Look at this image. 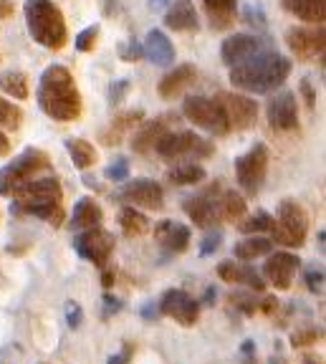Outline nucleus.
Returning a JSON list of instances; mask_svg holds the SVG:
<instances>
[{
    "instance_id": "864d4df0",
    "label": "nucleus",
    "mask_w": 326,
    "mask_h": 364,
    "mask_svg": "<svg viewBox=\"0 0 326 364\" xmlns=\"http://www.w3.org/2000/svg\"><path fill=\"white\" fill-rule=\"evenodd\" d=\"M273 309H278V301H276V299H266L263 301V311H273Z\"/></svg>"
},
{
    "instance_id": "a18cd8bd",
    "label": "nucleus",
    "mask_w": 326,
    "mask_h": 364,
    "mask_svg": "<svg viewBox=\"0 0 326 364\" xmlns=\"http://www.w3.org/2000/svg\"><path fill=\"white\" fill-rule=\"evenodd\" d=\"M316 339H321V331H316V329L296 331V334H293V344H296V347H306V344H314Z\"/></svg>"
},
{
    "instance_id": "e433bc0d",
    "label": "nucleus",
    "mask_w": 326,
    "mask_h": 364,
    "mask_svg": "<svg viewBox=\"0 0 326 364\" xmlns=\"http://www.w3.org/2000/svg\"><path fill=\"white\" fill-rule=\"evenodd\" d=\"M97 41H99V26H89V28H84L76 36V48H79L81 53H89V51H94Z\"/></svg>"
},
{
    "instance_id": "de8ad7c7",
    "label": "nucleus",
    "mask_w": 326,
    "mask_h": 364,
    "mask_svg": "<svg viewBox=\"0 0 326 364\" xmlns=\"http://www.w3.org/2000/svg\"><path fill=\"white\" fill-rule=\"evenodd\" d=\"M301 91L306 94V102H309V107H314V91H311L309 79H303V81H301Z\"/></svg>"
},
{
    "instance_id": "4c0bfd02",
    "label": "nucleus",
    "mask_w": 326,
    "mask_h": 364,
    "mask_svg": "<svg viewBox=\"0 0 326 364\" xmlns=\"http://www.w3.org/2000/svg\"><path fill=\"white\" fill-rule=\"evenodd\" d=\"M126 175H129V165H126L124 157H119L116 162H112V165L107 167V177H109V180L121 182V180H126Z\"/></svg>"
},
{
    "instance_id": "72a5a7b5",
    "label": "nucleus",
    "mask_w": 326,
    "mask_h": 364,
    "mask_svg": "<svg viewBox=\"0 0 326 364\" xmlns=\"http://www.w3.org/2000/svg\"><path fill=\"white\" fill-rule=\"evenodd\" d=\"M220 210H223V220H238L246 215V200L235 190H225L220 195Z\"/></svg>"
},
{
    "instance_id": "9b49d317",
    "label": "nucleus",
    "mask_w": 326,
    "mask_h": 364,
    "mask_svg": "<svg viewBox=\"0 0 326 364\" xmlns=\"http://www.w3.org/2000/svg\"><path fill=\"white\" fill-rule=\"evenodd\" d=\"M220 190L217 185H212L207 193L195 195V198L185 200V213L190 215V220L200 228H212L217 223H223V210H220Z\"/></svg>"
},
{
    "instance_id": "473e14b6",
    "label": "nucleus",
    "mask_w": 326,
    "mask_h": 364,
    "mask_svg": "<svg viewBox=\"0 0 326 364\" xmlns=\"http://www.w3.org/2000/svg\"><path fill=\"white\" fill-rule=\"evenodd\" d=\"M142 117L144 114L139 112H126V114H121V117H116L114 122H112V124H109V132L107 134H104V142H119V136L124 134L126 129H132V127H137L139 122H142Z\"/></svg>"
},
{
    "instance_id": "7ed1b4c3",
    "label": "nucleus",
    "mask_w": 326,
    "mask_h": 364,
    "mask_svg": "<svg viewBox=\"0 0 326 364\" xmlns=\"http://www.w3.org/2000/svg\"><path fill=\"white\" fill-rule=\"evenodd\" d=\"M13 198V210L21 215H36L40 220L61 225L63 220V190L56 177H33L18 188Z\"/></svg>"
},
{
    "instance_id": "c756f323",
    "label": "nucleus",
    "mask_w": 326,
    "mask_h": 364,
    "mask_svg": "<svg viewBox=\"0 0 326 364\" xmlns=\"http://www.w3.org/2000/svg\"><path fill=\"white\" fill-rule=\"evenodd\" d=\"M271 248H273V243H271L268 238H256V235H253V238H246L235 245L233 253H235V258H241V261H253V258L268 256Z\"/></svg>"
},
{
    "instance_id": "6ab92c4d",
    "label": "nucleus",
    "mask_w": 326,
    "mask_h": 364,
    "mask_svg": "<svg viewBox=\"0 0 326 364\" xmlns=\"http://www.w3.org/2000/svg\"><path fill=\"white\" fill-rule=\"evenodd\" d=\"M155 240L170 253H183L190 245V228L175 220H162L155 225Z\"/></svg>"
},
{
    "instance_id": "cd10ccee",
    "label": "nucleus",
    "mask_w": 326,
    "mask_h": 364,
    "mask_svg": "<svg viewBox=\"0 0 326 364\" xmlns=\"http://www.w3.org/2000/svg\"><path fill=\"white\" fill-rule=\"evenodd\" d=\"M66 152H69L71 162H74L79 170H89V167L97 162V149H94L92 142H86V139H66Z\"/></svg>"
},
{
    "instance_id": "79ce46f5",
    "label": "nucleus",
    "mask_w": 326,
    "mask_h": 364,
    "mask_svg": "<svg viewBox=\"0 0 326 364\" xmlns=\"http://www.w3.org/2000/svg\"><path fill=\"white\" fill-rule=\"evenodd\" d=\"M230 301H233L238 309H243L246 314H253L258 309L256 299H253V296H248V294H233V296H230Z\"/></svg>"
},
{
    "instance_id": "9d476101",
    "label": "nucleus",
    "mask_w": 326,
    "mask_h": 364,
    "mask_svg": "<svg viewBox=\"0 0 326 364\" xmlns=\"http://www.w3.org/2000/svg\"><path fill=\"white\" fill-rule=\"evenodd\" d=\"M74 248L81 258L92 261L94 266L107 268L109 256L114 250V235L107 233L102 225L86 228V230H79V235L74 238Z\"/></svg>"
},
{
    "instance_id": "4468645a",
    "label": "nucleus",
    "mask_w": 326,
    "mask_h": 364,
    "mask_svg": "<svg viewBox=\"0 0 326 364\" xmlns=\"http://www.w3.org/2000/svg\"><path fill=\"white\" fill-rule=\"evenodd\" d=\"M286 43L298 58L309 61V58L324 56L326 31H324V26H311V28H291L286 33Z\"/></svg>"
},
{
    "instance_id": "3c124183",
    "label": "nucleus",
    "mask_w": 326,
    "mask_h": 364,
    "mask_svg": "<svg viewBox=\"0 0 326 364\" xmlns=\"http://www.w3.org/2000/svg\"><path fill=\"white\" fill-rule=\"evenodd\" d=\"M8 152H11V142H8V136L0 132V157H6Z\"/></svg>"
},
{
    "instance_id": "8fccbe9b",
    "label": "nucleus",
    "mask_w": 326,
    "mask_h": 364,
    "mask_svg": "<svg viewBox=\"0 0 326 364\" xmlns=\"http://www.w3.org/2000/svg\"><path fill=\"white\" fill-rule=\"evenodd\" d=\"M13 13V3L11 0H0V18H8Z\"/></svg>"
},
{
    "instance_id": "f3484780",
    "label": "nucleus",
    "mask_w": 326,
    "mask_h": 364,
    "mask_svg": "<svg viewBox=\"0 0 326 364\" xmlns=\"http://www.w3.org/2000/svg\"><path fill=\"white\" fill-rule=\"evenodd\" d=\"M266 51V41L258 38V36H248V33H238L230 36L223 41V48H220V56L228 66H238V63L248 61L256 53Z\"/></svg>"
},
{
    "instance_id": "37998d69",
    "label": "nucleus",
    "mask_w": 326,
    "mask_h": 364,
    "mask_svg": "<svg viewBox=\"0 0 326 364\" xmlns=\"http://www.w3.org/2000/svg\"><path fill=\"white\" fill-rule=\"evenodd\" d=\"M306 284H309V289L314 291V294H321V291H324V271H321V268H311V271L306 273Z\"/></svg>"
},
{
    "instance_id": "58836bf2",
    "label": "nucleus",
    "mask_w": 326,
    "mask_h": 364,
    "mask_svg": "<svg viewBox=\"0 0 326 364\" xmlns=\"http://www.w3.org/2000/svg\"><path fill=\"white\" fill-rule=\"evenodd\" d=\"M220 243H223V233H220V230H210V233L205 235V240H202L200 253L202 256H210V253H215V250L220 248Z\"/></svg>"
},
{
    "instance_id": "a878e982",
    "label": "nucleus",
    "mask_w": 326,
    "mask_h": 364,
    "mask_svg": "<svg viewBox=\"0 0 326 364\" xmlns=\"http://www.w3.org/2000/svg\"><path fill=\"white\" fill-rule=\"evenodd\" d=\"M165 26L172 31H197V13L192 0H175V6L165 13Z\"/></svg>"
},
{
    "instance_id": "39448f33",
    "label": "nucleus",
    "mask_w": 326,
    "mask_h": 364,
    "mask_svg": "<svg viewBox=\"0 0 326 364\" xmlns=\"http://www.w3.org/2000/svg\"><path fill=\"white\" fill-rule=\"evenodd\" d=\"M48 167H51V159L43 149H26L23 154H18L13 162H8L0 170V195L11 198L18 188H23L26 182L33 180L38 172L48 170Z\"/></svg>"
},
{
    "instance_id": "f704fd0d",
    "label": "nucleus",
    "mask_w": 326,
    "mask_h": 364,
    "mask_svg": "<svg viewBox=\"0 0 326 364\" xmlns=\"http://www.w3.org/2000/svg\"><path fill=\"white\" fill-rule=\"evenodd\" d=\"M21 122H23V112L18 107H13V102L0 97V127L16 132L18 127H21Z\"/></svg>"
},
{
    "instance_id": "2f4dec72",
    "label": "nucleus",
    "mask_w": 326,
    "mask_h": 364,
    "mask_svg": "<svg viewBox=\"0 0 326 364\" xmlns=\"http://www.w3.org/2000/svg\"><path fill=\"white\" fill-rule=\"evenodd\" d=\"M167 180L175 182V185H195V182L205 180V170L200 165H195V162H183V165L167 172Z\"/></svg>"
},
{
    "instance_id": "603ef678",
    "label": "nucleus",
    "mask_w": 326,
    "mask_h": 364,
    "mask_svg": "<svg viewBox=\"0 0 326 364\" xmlns=\"http://www.w3.org/2000/svg\"><path fill=\"white\" fill-rule=\"evenodd\" d=\"M165 6H170V0H149V8H152V11H162Z\"/></svg>"
},
{
    "instance_id": "6e6552de",
    "label": "nucleus",
    "mask_w": 326,
    "mask_h": 364,
    "mask_svg": "<svg viewBox=\"0 0 326 364\" xmlns=\"http://www.w3.org/2000/svg\"><path fill=\"white\" fill-rule=\"evenodd\" d=\"M183 114L188 117V122H192L195 127L210 132L215 136H225L230 132L228 117H225L223 104L215 99L207 97H188L185 99Z\"/></svg>"
},
{
    "instance_id": "c85d7f7f",
    "label": "nucleus",
    "mask_w": 326,
    "mask_h": 364,
    "mask_svg": "<svg viewBox=\"0 0 326 364\" xmlns=\"http://www.w3.org/2000/svg\"><path fill=\"white\" fill-rule=\"evenodd\" d=\"M0 91H3V94H8L11 99L23 102V99H28V94H31L28 76L21 74V71H8V74L0 76Z\"/></svg>"
},
{
    "instance_id": "bb28decb",
    "label": "nucleus",
    "mask_w": 326,
    "mask_h": 364,
    "mask_svg": "<svg viewBox=\"0 0 326 364\" xmlns=\"http://www.w3.org/2000/svg\"><path fill=\"white\" fill-rule=\"evenodd\" d=\"M102 220H104V213L94 198H81L79 203L74 205V215H71V228H74V230L97 228V225H102Z\"/></svg>"
},
{
    "instance_id": "c9c22d12",
    "label": "nucleus",
    "mask_w": 326,
    "mask_h": 364,
    "mask_svg": "<svg viewBox=\"0 0 326 364\" xmlns=\"http://www.w3.org/2000/svg\"><path fill=\"white\" fill-rule=\"evenodd\" d=\"M273 218L268 213H256L253 218H248L246 223H241V230L243 233H261V230H268Z\"/></svg>"
},
{
    "instance_id": "f257e3e1",
    "label": "nucleus",
    "mask_w": 326,
    "mask_h": 364,
    "mask_svg": "<svg viewBox=\"0 0 326 364\" xmlns=\"http://www.w3.org/2000/svg\"><path fill=\"white\" fill-rule=\"evenodd\" d=\"M38 107L56 122H74L81 114V94L71 71L61 63L48 66L38 79Z\"/></svg>"
},
{
    "instance_id": "a211bd4d",
    "label": "nucleus",
    "mask_w": 326,
    "mask_h": 364,
    "mask_svg": "<svg viewBox=\"0 0 326 364\" xmlns=\"http://www.w3.org/2000/svg\"><path fill=\"white\" fill-rule=\"evenodd\" d=\"M298 266H301L298 256L286 253V250H278V253L268 256V261H266V266H263V273H266V279H268L276 289L286 291V289H291L293 276H296Z\"/></svg>"
},
{
    "instance_id": "7c9ffc66",
    "label": "nucleus",
    "mask_w": 326,
    "mask_h": 364,
    "mask_svg": "<svg viewBox=\"0 0 326 364\" xmlns=\"http://www.w3.org/2000/svg\"><path fill=\"white\" fill-rule=\"evenodd\" d=\"M119 225H121V230H124V235H129V238H134V235L147 233L149 220L142 215V213L134 210L132 205H129V208H124V210L119 213Z\"/></svg>"
},
{
    "instance_id": "0eeeda50",
    "label": "nucleus",
    "mask_w": 326,
    "mask_h": 364,
    "mask_svg": "<svg viewBox=\"0 0 326 364\" xmlns=\"http://www.w3.org/2000/svg\"><path fill=\"white\" fill-rule=\"evenodd\" d=\"M155 152L162 159H202L212 154V144L195 132H165L157 139Z\"/></svg>"
},
{
    "instance_id": "c03bdc74",
    "label": "nucleus",
    "mask_w": 326,
    "mask_h": 364,
    "mask_svg": "<svg viewBox=\"0 0 326 364\" xmlns=\"http://www.w3.org/2000/svg\"><path fill=\"white\" fill-rule=\"evenodd\" d=\"M66 321H69L71 329H79L81 326V321H84V311H81L79 304L71 301L69 306H66Z\"/></svg>"
},
{
    "instance_id": "1a4fd4ad",
    "label": "nucleus",
    "mask_w": 326,
    "mask_h": 364,
    "mask_svg": "<svg viewBox=\"0 0 326 364\" xmlns=\"http://www.w3.org/2000/svg\"><path fill=\"white\" fill-rule=\"evenodd\" d=\"M266 172H268V149L266 144H253L246 154L235 159V177H238V185L246 190L248 195H256L261 190L266 180Z\"/></svg>"
},
{
    "instance_id": "a19ab883",
    "label": "nucleus",
    "mask_w": 326,
    "mask_h": 364,
    "mask_svg": "<svg viewBox=\"0 0 326 364\" xmlns=\"http://www.w3.org/2000/svg\"><path fill=\"white\" fill-rule=\"evenodd\" d=\"M126 91H129V81L126 79H119V81H114L112 84V89H109V102L114 104H121L124 102V97H126Z\"/></svg>"
},
{
    "instance_id": "5fc2aeb1",
    "label": "nucleus",
    "mask_w": 326,
    "mask_h": 364,
    "mask_svg": "<svg viewBox=\"0 0 326 364\" xmlns=\"http://www.w3.org/2000/svg\"><path fill=\"white\" fill-rule=\"evenodd\" d=\"M112 281H114V276H112V271H104V286H112Z\"/></svg>"
},
{
    "instance_id": "09e8293b",
    "label": "nucleus",
    "mask_w": 326,
    "mask_h": 364,
    "mask_svg": "<svg viewBox=\"0 0 326 364\" xmlns=\"http://www.w3.org/2000/svg\"><path fill=\"white\" fill-rule=\"evenodd\" d=\"M104 304H107V314H112V311H119L121 309V304L116 301V299H112V296H104Z\"/></svg>"
},
{
    "instance_id": "423d86ee",
    "label": "nucleus",
    "mask_w": 326,
    "mask_h": 364,
    "mask_svg": "<svg viewBox=\"0 0 326 364\" xmlns=\"http://www.w3.org/2000/svg\"><path fill=\"white\" fill-rule=\"evenodd\" d=\"M268 230L276 243L298 248V245H303L306 233H309V218H306V213H303V208L296 200H283L278 205V218L271 223Z\"/></svg>"
},
{
    "instance_id": "ea45409f",
    "label": "nucleus",
    "mask_w": 326,
    "mask_h": 364,
    "mask_svg": "<svg viewBox=\"0 0 326 364\" xmlns=\"http://www.w3.org/2000/svg\"><path fill=\"white\" fill-rule=\"evenodd\" d=\"M119 56L124 58V61H139V58L144 56L142 43H137V41H129V43L119 46Z\"/></svg>"
},
{
    "instance_id": "f8f14e48",
    "label": "nucleus",
    "mask_w": 326,
    "mask_h": 364,
    "mask_svg": "<svg viewBox=\"0 0 326 364\" xmlns=\"http://www.w3.org/2000/svg\"><path fill=\"white\" fill-rule=\"evenodd\" d=\"M160 314L175 318L183 326H192L200 316V304L183 289H170L160 299Z\"/></svg>"
},
{
    "instance_id": "5701e85b",
    "label": "nucleus",
    "mask_w": 326,
    "mask_h": 364,
    "mask_svg": "<svg viewBox=\"0 0 326 364\" xmlns=\"http://www.w3.org/2000/svg\"><path fill=\"white\" fill-rule=\"evenodd\" d=\"M281 6L298 21L311 26H324L326 21V0H281Z\"/></svg>"
},
{
    "instance_id": "aec40b11",
    "label": "nucleus",
    "mask_w": 326,
    "mask_h": 364,
    "mask_svg": "<svg viewBox=\"0 0 326 364\" xmlns=\"http://www.w3.org/2000/svg\"><path fill=\"white\" fill-rule=\"evenodd\" d=\"M142 51L147 61H152L155 66H172L175 63V46L167 38L165 31H149L147 41L142 43Z\"/></svg>"
},
{
    "instance_id": "dca6fc26",
    "label": "nucleus",
    "mask_w": 326,
    "mask_h": 364,
    "mask_svg": "<svg viewBox=\"0 0 326 364\" xmlns=\"http://www.w3.org/2000/svg\"><path fill=\"white\" fill-rule=\"evenodd\" d=\"M268 124L278 132H293L298 127V104L296 94L281 91L268 104Z\"/></svg>"
},
{
    "instance_id": "49530a36",
    "label": "nucleus",
    "mask_w": 326,
    "mask_h": 364,
    "mask_svg": "<svg viewBox=\"0 0 326 364\" xmlns=\"http://www.w3.org/2000/svg\"><path fill=\"white\" fill-rule=\"evenodd\" d=\"M132 354H134V347H132V344H126V347L121 349L119 354H114V357H109V364H126L129 359H132Z\"/></svg>"
},
{
    "instance_id": "ddd939ff",
    "label": "nucleus",
    "mask_w": 326,
    "mask_h": 364,
    "mask_svg": "<svg viewBox=\"0 0 326 364\" xmlns=\"http://www.w3.org/2000/svg\"><path fill=\"white\" fill-rule=\"evenodd\" d=\"M119 200L134 205V208H147V210H160L165 205V193L155 180L139 177V180L126 182L119 193Z\"/></svg>"
},
{
    "instance_id": "20e7f679",
    "label": "nucleus",
    "mask_w": 326,
    "mask_h": 364,
    "mask_svg": "<svg viewBox=\"0 0 326 364\" xmlns=\"http://www.w3.org/2000/svg\"><path fill=\"white\" fill-rule=\"evenodd\" d=\"M23 13L31 38L38 46H43V48L61 51L66 41H69V31H66L61 8L53 0H26Z\"/></svg>"
},
{
    "instance_id": "393cba45",
    "label": "nucleus",
    "mask_w": 326,
    "mask_h": 364,
    "mask_svg": "<svg viewBox=\"0 0 326 364\" xmlns=\"http://www.w3.org/2000/svg\"><path fill=\"white\" fill-rule=\"evenodd\" d=\"M202 11L215 31H225L233 26L238 16V0H202Z\"/></svg>"
},
{
    "instance_id": "2eb2a0df",
    "label": "nucleus",
    "mask_w": 326,
    "mask_h": 364,
    "mask_svg": "<svg viewBox=\"0 0 326 364\" xmlns=\"http://www.w3.org/2000/svg\"><path fill=\"white\" fill-rule=\"evenodd\" d=\"M217 102L223 104L225 117H228L230 129L246 132L256 124L258 119V107L253 99L241 97V94H217Z\"/></svg>"
},
{
    "instance_id": "f03ea898",
    "label": "nucleus",
    "mask_w": 326,
    "mask_h": 364,
    "mask_svg": "<svg viewBox=\"0 0 326 364\" xmlns=\"http://www.w3.org/2000/svg\"><path fill=\"white\" fill-rule=\"evenodd\" d=\"M291 74V61L276 51H261L248 61L230 66V84L251 94H268Z\"/></svg>"
},
{
    "instance_id": "4be33fe9",
    "label": "nucleus",
    "mask_w": 326,
    "mask_h": 364,
    "mask_svg": "<svg viewBox=\"0 0 326 364\" xmlns=\"http://www.w3.org/2000/svg\"><path fill=\"white\" fill-rule=\"evenodd\" d=\"M172 122H175V119L167 114V117H157L155 122H147V124L139 127L137 134H134V139H132L134 152H139V154L152 152V149H155V144H157V139H160L165 132H170Z\"/></svg>"
},
{
    "instance_id": "b1692460",
    "label": "nucleus",
    "mask_w": 326,
    "mask_h": 364,
    "mask_svg": "<svg viewBox=\"0 0 326 364\" xmlns=\"http://www.w3.org/2000/svg\"><path fill=\"white\" fill-rule=\"evenodd\" d=\"M197 71H195L192 63H183V66H175L165 79L160 81V97L162 99H175L178 94H183L190 84L195 81Z\"/></svg>"
},
{
    "instance_id": "412c9836",
    "label": "nucleus",
    "mask_w": 326,
    "mask_h": 364,
    "mask_svg": "<svg viewBox=\"0 0 326 364\" xmlns=\"http://www.w3.org/2000/svg\"><path fill=\"white\" fill-rule=\"evenodd\" d=\"M217 276L228 284H243L253 291H263L266 281L256 273V268L246 266V263H235V261H223L217 266Z\"/></svg>"
}]
</instances>
